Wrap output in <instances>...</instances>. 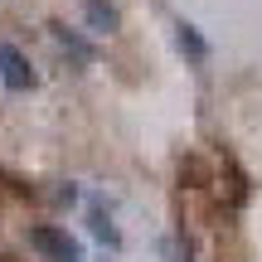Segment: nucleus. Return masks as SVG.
<instances>
[{"label":"nucleus","instance_id":"nucleus-1","mask_svg":"<svg viewBox=\"0 0 262 262\" xmlns=\"http://www.w3.org/2000/svg\"><path fill=\"white\" fill-rule=\"evenodd\" d=\"M29 243H34L49 262H83V248H78V238H73V233H63V228H54V224L29 228Z\"/></svg>","mask_w":262,"mask_h":262},{"label":"nucleus","instance_id":"nucleus-4","mask_svg":"<svg viewBox=\"0 0 262 262\" xmlns=\"http://www.w3.org/2000/svg\"><path fill=\"white\" fill-rule=\"evenodd\" d=\"M83 15H88V29H93V34H112V29L122 25L117 5H107V0H88V5H83Z\"/></svg>","mask_w":262,"mask_h":262},{"label":"nucleus","instance_id":"nucleus-2","mask_svg":"<svg viewBox=\"0 0 262 262\" xmlns=\"http://www.w3.org/2000/svg\"><path fill=\"white\" fill-rule=\"evenodd\" d=\"M0 83H5L10 93H29V88L39 83L34 63H29V58L19 54L15 44H0Z\"/></svg>","mask_w":262,"mask_h":262},{"label":"nucleus","instance_id":"nucleus-3","mask_svg":"<svg viewBox=\"0 0 262 262\" xmlns=\"http://www.w3.org/2000/svg\"><path fill=\"white\" fill-rule=\"evenodd\" d=\"M175 44H180V54H185L189 63H204V58H209V39L199 34L189 19H180V25H175Z\"/></svg>","mask_w":262,"mask_h":262},{"label":"nucleus","instance_id":"nucleus-5","mask_svg":"<svg viewBox=\"0 0 262 262\" xmlns=\"http://www.w3.org/2000/svg\"><path fill=\"white\" fill-rule=\"evenodd\" d=\"M88 224H93V238H102L107 248H122V233H117L112 214L102 209V199H93V209H88Z\"/></svg>","mask_w":262,"mask_h":262},{"label":"nucleus","instance_id":"nucleus-6","mask_svg":"<svg viewBox=\"0 0 262 262\" xmlns=\"http://www.w3.org/2000/svg\"><path fill=\"white\" fill-rule=\"evenodd\" d=\"M49 29H54V39H58V44H63L68 54L78 58V63H93V44H88L83 34H73V29H68V25H49Z\"/></svg>","mask_w":262,"mask_h":262}]
</instances>
